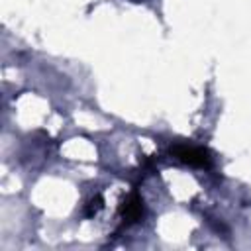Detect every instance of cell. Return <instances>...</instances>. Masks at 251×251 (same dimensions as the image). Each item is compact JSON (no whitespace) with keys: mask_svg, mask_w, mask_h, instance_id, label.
<instances>
[{"mask_svg":"<svg viewBox=\"0 0 251 251\" xmlns=\"http://www.w3.org/2000/svg\"><path fill=\"white\" fill-rule=\"evenodd\" d=\"M171 155L175 159H178L184 165L190 167H198V169H210L212 167V155L206 147H196V145H173L171 147Z\"/></svg>","mask_w":251,"mask_h":251,"instance_id":"1","label":"cell"},{"mask_svg":"<svg viewBox=\"0 0 251 251\" xmlns=\"http://www.w3.org/2000/svg\"><path fill=\"white\" fill-rule=\"evenodd\" d=\"M143 216V200L137 192H131L126 196V200L120 204V218L124 224H135Z\"/></svg>","mask_w":251,"mask_h":251,"instance_id":"2","label":"cell"},{"mask_svg":"<svg viewBox=\"0 0 251 251\" xmlns=\"http://www.w3.org/2000/svg\"><path fill=\"white\" fill-rule=\"evenodd\" d=\"M102 206H104V198H102L100 194L92 196V198L86 202V206H84V216H86V218H92V216H96V214L102 210Z\"/></svg>","mask_w":251,"mask_h":251,"instance_id":"3","label":"cell"}]
</instances>
